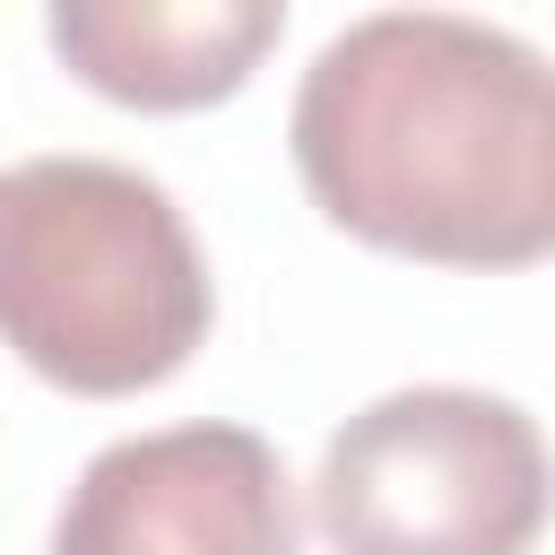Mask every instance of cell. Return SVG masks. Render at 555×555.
Masks as SVG:
<instances>
[{"instance_id":"5b68a950","label":"cell","mask_w":555,"mask_h":555,"mask_svg":"<svg viewBox=\"0 0 555 555\" xmlns=\"http://www.w3.org/2000/svg\"><path fill=\"white\" fill-rule=\"evenodd\" d=\"M278 0H61L43 17L52 52L113 104L199 113L225 104L278 43Z\"/></svg>"},{"instance_id":"3957f363","label":"cell","mask_w":555,"mask_h":555,"mask_svg":"<svg viewBox=\"0 0 555 555\" xmlns=\"http://www.w3.org/2000/svg\"><path fill=\"white\" fill-rule=\"evenodd\" d=\"M330 555H529L546 529V434L520 399L416 382L356 408L312 468Z\"/></svg>"},{"instance_id":"6da1fadb","label":"cell","mask_w":555,"mask_h":555,"mask_svg":"<svg viewBox=\"0 0 555 555\" xmlns=\"http://www.w3.org/2000/svg\"><path fill=\"white\" fill-rule=\"evenodd\" d=\"M312 208L399 260L538 269L555 251V78L460 9H373L330 35L286 121Z\"/></svg>"},{"instance_id":"7a4b0ae2","label":"cell","mask_w":555,"mask_h":555,"mask_svg":"<svg viewBox=\"0 0 555 555\" xmlns=\"http://www.w3.org/2000/svg\"><path fill=\"white\" fill-rule=\"evenodd\" d=\"M217 321L173 191L113 156L0 165V347L78 399L173 382Z\"/></svg>"},{"instance_id":"277c9868","label":"cell","mask_w":555,"mask_h":555,"mask_svg":"<svg viewBox=\"0 0 555 555\" xmlns=\"http://www.w3.org/2000/svg\"><path fill=\"white\" fill-rule=\"evenodd\" d=\"M52 555H304L295 477L251 425L130 434L61 494Z\"/></svg>"}]
</instances>
